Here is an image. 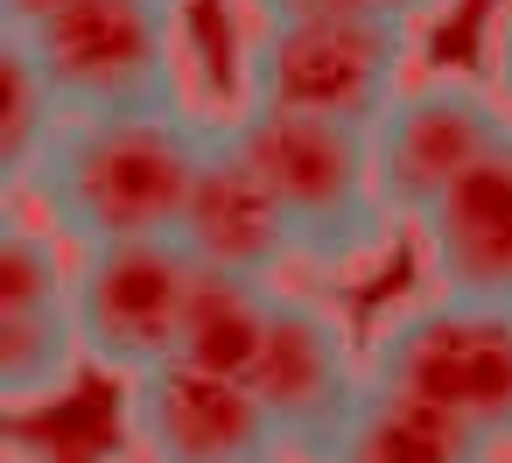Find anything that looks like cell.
<instances>
[{"mask_svg": "<svg viewBox=\"0 0 512 463\" xmlns=\"http://www.w3.org/2000/svg\"><path fill=\"white\" fill-rule=\"evenodd\" d=\"M204 141L211 134H197L183 113H71L29 176V197L71 246L176 239Z\"/></svg>", "mask_w": 512, "mask_h": 463, "instance_id": "6da1fadb", "label": "cell"}, {"mask_svg": "<svg viewBox=\"0 0 512 463\" xmlns=\"http://www.w3.org/2000/svg\"><path fill=\"white\" fill-rule=\"evenodd\" d=\"M225 134L246 148V162L274 183L288 225H295V260L323 274H358L372 267L400 218L379 197L372 176V134L344 120H309V113H274V106H239Z\"/></svg>", "mask_w": 512, "mask_h": 463, "instance_id": "7a4b0ae2", "label": "cell"}, {"mask_svg": "<svg viewBox=\"0 0 512 463\" xmlns=\"http://www.w3.org/2000/svg\"><path fill=\"white\" fill-rule=\"evenodd\" d=\"M407 85V29L351 8V15H309V22H253L239 43V106L379 127V113Z\"/></svg>", "mask_w": 512, "mask_h": 463, "instance_id": "3957f363", "label": "cell"}, {"mask_svg": "<svg viewBox=\"0 0 512 463\" xmlns=\"http://www.w3.org/2000/svg\"><path fill=\"white\" fill-rule=\"evenodd\" d=\"M22 36L71 113H183V29L169 0H71Z\"/></svg>", "mask_w": 512, "mask_h": 463, "instance_id": "277c9868", "label": "cell"}, {"mask_svg": "<svg viewBox=\"0 0 512 463\" xmlns=\"http://www.w3.org/2000/svg\"><path fill=\"white\" fill-rule=\"evenodd\" d=\"M372 379L421 393L463 421H477L484 435L512 442V302H484V295H442L400 309L379 337H372Z\"/></svg>", "mask_w": 512, "mask_h": 463, "instance_id": "5b68a950", "label": "cell"}, {"mask_svg": "<svg viewBox=\"0 0 512 463\" xmlns=\"http://www.w3.org/2000/svg\"><path fill=\"white\" fill-rule=\"evenodd\" d=\"M197 288V253L183 239H106L71 246V309L85 358L99 372H148L176 358L183 309Z\"/></svg>", "mask_w": 512, "mask_h": 463, "instance_id": "8992f818", "label": "cell"}, {"mask_svg": "<svg viewBox=\"0 0 512 463\" xmlns=\"http://www.w3.org/2000/svg\"><path fill=\"white\" fill-rule=\"evenodd\" d=\"M253 386L267 400L288 456L337 463V449L358 421V400L372 393V358H358L337 309H323L316 295H281V316L253 365Z\"/></svg>", "mask_w": 512, "mask_h": 463, "instance_id": "52a82bcc", "label": "cell"}, {"mask_svg": "<svg viewBox=\"0 0 512 463\" xmlns=\"http://www.w3.org/2000/svg\"><path fill=\"white\" fill-rule=\"evenodd\" d=\"M71 239L50 225H8L0 232V407L36 414L57 407L78 386L85 337L71 309Z\"/></svg>", "mask_w": 512, "mask_h": 463, "instance_id": "ba28073f", "label": "cell"}, {"mask_svg": "<svg viewBox=\"0 0 512 463\" xmlns=\"http://www.w3.org/2000/svg\"><path fill=\"white\" fill-rule=\"evenodd\" d=\"M512 134V113L477 78H421L400 85V99L372 127V176L400 225H421L428 204L498 141Z\"/></svg>", "mask_w": 512, "mask_h": 463, "instance_id": "9c48e42d", "label": "cell"}, {"mask_svg": "<svg viewBox=\"0 0 512 463\" xmlns=\"http://www.w3.org/2000/svg\"><path fill=\"white\" fill-rule=\"evenodd\" d=\"M127 435L148 463H232L253 449H274V414L253 379L204 372V365H148L127 379Z\"/></svg>", "mask_w": 512, "mask_h": 463, "instance_id": "30bf717a", "label": "cell"}, {"mask_svg": "<svg viewBox=\"0 0 512 463\" xmlns=\"http://www.w3.org/2000/svg\"><path fill=\"white\" fill-rule=\"evenodd\" d=\"M442 295L512 302V134H498L414 225Z\"/></svg>", "mask_w": 512, "mask_h": 463, "instance_id": "8fae6325", "label": "cell"}, {"mask_svg": "<svg viewBox=\"0 0 512 463\" xmlns=\"http://www.w3.org/2000/svg\"><path fill=\"white\" fill-rule=\"evenodd\" d=\"M176 239H183L204 267L281 274V267L295 260V225H288L274 183L246 162V148H239L225 127L204 141V162H197V183H190V204H183Z\"/></svg>", "mask_w": 512, "mask_h": 463, "instance_id": "7c38bea8", "label": "cell"}, {"mask_svg": "<svg viewBox=\"0 0 512 463\" xmlns=\"http://www.w3.org/2000/svg\"><path fill=\"white\" fill-rule=\"evenodd\" d=\"M281 281L274 274H246V267H204L197 260V288H190V309H183V337H176V358L183 365H204V372H232V379H253L267 337H274V316H281Z\"/></svg>", "mask_w": 512, "mask_h": 463, "instance_id": "4fadbf2b", "label": "cell"}, {"mask_svg": "<svg viewBox=\"0 0 512 463\" xmlns=\"http://www.w3.org/2000/svg\"><path fill=\"white\" fill-rule=\"evenodd\" d=\"M491 456H498V435L379 379L358 400V421L337 449V463H491Z\"/></svg>", "mask_w": 512, "mask_h": 463, "instance_id": "5bb4252c", "label": "cell"}, {"mask_svg": "<svg viewBox=\"0 0 512 463\" xmlns=\"http://www.w3.org/2000/svg\"><path fill=\"white\" fill-rule=\"evenodd\" d=\"M64 120H71V106L57 99V85L36 64L29 36L8 29V113H0V169H8V190H29V176L43 169Z\"/></svg>", "mask_w": 512, "mask_h": 463, "instance_id": "9a60e30c", "label": "cell"}, {"mask_svg": "<svg viewBox=\"0 0 512 463\" xmlns=\"http://www.w3.org/2000/svg\"><path fill=\"white\" fill-rule=\"evenodd\" d=\"M365 0H246L253 22H309V15H351Z\"/></svg>", "mask_w": 512, "mask_h": 463, "instance_id": "2e32d148", "label": "cell"}, {"mask_svg": "<svg viewBox=\"0 0 512 463\" xmlns=\"http://www.w3.org/2000/svg\"><path fill=\"white\" fill-rule=\"evenodd\" d=\"M491 92H498L505 113H512V8L491 22Z\"/></svg>", "mask_w": 512, "mask_h": 463, "instance_id": "e0dca14e", "label": "cell"}, {"mask_svg": "<svg viewBox=\"0 0 512 463\" xmlns=\"http://www.w3.org/2000/svg\"><path fill=\"white\" fill-rule=\"evenodd\" d=\"M372 15H386V22H400V29H421V22H435V15H449L456 0H365Z\"/></svg>", "mask_w": 512, "mask_h": 463, "instance_id": "ac0fdd59", "label": "cell"}, {"mask_svg": "<svg viewBox=\"0 0 512 463\" xmlns=\"http://www.w3.org/2000/svg\"><path fill=\"white\" fill-rule=\"evenodd\" d=\"M57 8H71V0H8V29H29V22H43Z\"/></svg>", "mask_w": 512, "mask_h": 463, "instance_id": "d6986e66", "label": "cell"}, {"mask_svg": "<svg viewBox=\"0 0 512 463\" xmlns=\"http://www.w3.org/2000/svg\"><path fill=\"white\" fill-rule=\"evenodd\" d=\"M232 463H302V456H288V449L274 442V449H253V456H232Z\"/></svg>", "mask_w": 512, "mask_h": 463, "instance_id": "ffe728a7", "label": "cell"}, {"mask_svg": "<svg viewBox=\"0 0 512 463\" xmlns=\"http://www.w3.org/2000/svg\"><path fill=\"white\" fill-rule=\"evenodd\" d=\"M169 8H183V0H169Z\"/></svg>", "mask_w": 512, "mask_h": 463, "instance_id": "44dd1931", "label": "cell"}, {"mask_svg": "<svg viewBox=\"0 0 512 463\" xmlns=\"http://www.w3.org/2000/svg\"><path fill=\"white\" fill-rule=\"evenodd\" d=\"M491 463H505V456H491Z\"/></svg>", "mask_w": 512, "mask_h": 463, "instance_id": "7402d4cb", "label": "cell"}, {"mask_svg": "<svg viewBox=\"0 0 512 463\" xmlns=\"http://www.w3.org/2000/svg\"><path fill=\"white\" fill-rule=\"evenodd\" d=\"M141 463H148V456H141Z\"/></svg>", "mask_w": 512, "mask_h": 463, "instance_id": "603a6c76", "label": "cell"}]
</instances>
